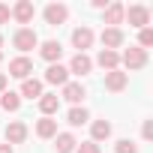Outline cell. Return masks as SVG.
I'll list each match as a JSON object with an SVG mask.
<instances>
[{"mask_svg":"<svg viewBox=\"0 0 153 153\" xmlns=\"http://www.w3.org/2000/svg\"><path fill=\"white\" fill-rule=\"evenodd\" d=\"M75 150H78V153H99V144H93V141H81Z\"/></svg>","mask_w":153,"mask_h":153,"instance_id":"26","label":"cell"},{"mask_svg":"<svg viewBox=\"0 0 153 153\" xmlns=\"http://www.w3.org/2000/svg\"><path fill=\"white\" fill-rule=\"evenodd\" d=\"M24 138H27V126H24L21 120H15V123L6 126V141H9V147H12V144H21Z\"/></svg>","mask_w":153,"mask_h":153,"instance_id":"11","label":"cell"},{"mask_svg":"<svg viewBox=\"0 0 153 153\" xmlns=\"http://www.w3.org/2000/svg\"><path fill=\"white\" fill-rule=\"evenodd\" d=\"M96 63H99L102 69H108V72H111V69H117V63H120V54H117V51H108V48H102V51H99V57H96Z\"/></svg>","mask_w":153,"mask_h":153,"instance_id":"16","label":"cell"},{"mask_svg":"<svg viewBox=\"0 0 153 153\" xmlns=\"http://www.w3.org/2000/svg\"><path fill=\"white\" fill-rule=\"evenodd\" d=\"M48 63H57L60 60V54H63V45L60 42H54V39H48V42H42V51H39Z\"/></svg>","mask_w":153,"mask_h":153,"instance_id":"14","label":"cell"},{"mask_svg":"<svg viewBox=\"0 0 153 153\" xmlns=\"http://www.w3.org/2000/svg\"><path fill=\"white\" fill-rule=\"evenodd\" d=\"M126 84H129V75H126V72H120V69H111V72H105V87H108L111 93H120Z\"/></svg>","mask_w":153,"mask_h":153,"instance_id":"6","label":"cell"},{"mask_svg":"<svg viewBox=\"0 0 153 153\" xmlns=\"http://www.w3.org/2000/svg\"><path fill=\"white\" fill-rule=\"evenodd\" d=\"M87 117H90V114H87V108H78V105H75V108L66 114V123H69V126H84V123H87Z\"/></svg>","mask_w":153,"mask_h":153,"instance_id":"22","label":"cell"},{"mask_svg":"<svg viewBox=\"0 0 153 153\" xmlns=\"http://www.w3.org/2000/svg\"><path fill=\"white\" fill-rule=\"evenodd\" d=\"M66 18H69V9H66L63 3H48V6H45V21H48L51 27L63 24Z\"/></svg>","mask_w":153,"mask_h":153,"instance_id":"5","label":"cell"},{"mask_svg":"<svg viewBox=\"0 0 153 153\" xmlns=\"http://www.w3.org/2000/svg\"><path fill=\"white\" fill-rule=\"evenodd\" d=\"M39 108H42L45 117H51V114L60 108V96H57V93H42V96H39Z\"/></svg>","mask_w":153,"mask_h":153,"instance_id":"15","label":"cell"},{"mask_svg":"<svg viewBox=\"0 0 153 153\" xmlns=\"http://www.w3.org/2000/svg\"><path fill=\"white\" fill-rule=\"evenodd\" d=\"M141 135H144L147 141L153 138V120H144V126H141Z\"/></svg>","mask_w":153,"mask_h":153,"instance_id":"27","label":"cell"},{"mask_svg":"<svg viewBox=\"0 0 153 153\" xmlns=\"http://www.w3.org/2000/svg\"><path fill=\"white\" fill-rule=\"evenodd\" d=\"M45 81H48V84H60V87H63V84L69 81V69H66V66H60V63H51V66H48V72H45Z\"/></svg>","mask_w":153,"mask_h":153,"instance_id":"9","label":"cell"},{"mask_svg":"<svg viewBox=\"0 0 153 153\" xmlns=\"http://www.w3.org/2000/svg\"><path fill=\"white\" fill-rule=\"evenodd\" d=\"M21 96H27V99H39V96H42V81L27 78V81L21 84Z\"/></svg>","mask_w":153,"mask_h":153,"instance_id":"18","label":"cell"},{"mask_svg":"<svg viewBox=\"0 0 153 153\" xmlns=\"http://www.w3.org/2000/svg\"><path fill=\"white\" fill-rule=\"evenodd\" d=\"M0 108H6V111H18L21 108V96L6 90V93H0Z\"/></svg>","mask_w":153,"mask_h":153,"instance_id":"19","label":"cell"},{"mask_svg":"<svg viewBox=\"0 0 153 153\" xmlns=\"http://www.w3.org/2000/svg\"><path fill=\"white\" fill-rule=\"evenodd\" d=\"M30 72H33V60H27V57H15V60L9 63V75H12V78L27 81V78H30Z\"/></svg>","mask_w":153,"mask_h":153,"instance_id":"3","label":"cell"},{"mask_svg":"<svg viewBox=\"0 0 153 153\" xmlns=\"http://www.w3.org/2000/svg\"><path fill=\"white\" fill-rule=\"evenodd\" d=\"M123 15L129 18L132 27H141V30H144V27L150 24V9H147V6H129V9H123Z\"/></svg>","mask_w":153,"mask_h":153,"instance_id":"2","label":"cell"},{"mask_svg":"<svg viewBox=\"0 0 153 153\" xmlns=\"http://www.w3.org/2000/svg\"><path fill=\"white\" fill-rule=\"evenodd\" d=\"M9 12H12V18H15L18 24H30V21H33V12H36V9H33V3H30V0H18V3H15V6L9 9Z\"/></svg>","mask_w":153,"mask_h":153,"instance_id":"4","label":"cell"},{"mask_svg":"<svg viewBox=\"0 0 153 153\" xmlns=\"http://www.w3.org/2000/svg\"><path fill=\"white\" fill-rule=\"evenodd\" d=\"M0 153H12V147L9 144H0Z\"/></svg>","mask_w":153,"mask_h":153,"instance_id":"30","label":"cell"},{"mask_svg":"<svg viewBox=\"0 0 153 153\" xmlns=\"http://www.w3.org/2000/svg\"><path fill=\"white\" fill-rule=\"evenodd\" d=\"M9 15H12V12H9V6H6V3H0V24H6V21H9Z\"/></svg>","mask_w":153,"mask_h":153,"instance_id":"28","label":"cell"},{"mask_svg":"<svg viewBox=\"0 0 153 153\" xmlns=\"http://www.w3.org/2000/svg\"><path fill=\"white\" fill-rule=\"evenodd\" d=\"M147 63V51L144 48H126V54H123V66L126 69H141Z\"/></svg>","mask_w":153,"mask_h":153,"instance_id":"7","label":"cell"},{"mask_svg":"<svg viewBox=\"0 0 153 153\" xmlns=\"http://www.w3.org/2000/svg\"><path fill=\"white\" fill-rule=\"evenodd\" d=\"M90 132H93V144H96V141H105V138L111 135V123H108V120H96V123L90 126Z\"/></svg>","mask_w":153,"mask_h":153,"instance_id":"21","label":"cell"},{"mask_svg":"<svg viewBox=\"0 0 153 153\" xmlns=\"http://www.w3.org/2000/svg\"><path fill=\"white\" fill-rule=\"evenodd\" d=\"M0 48H3V36H0Z\"/></svg>","mask_w":153,"mask_h":153,"instance_id":"31","label":"cell"},{"mask_svg":"<svg viewBox=\"0 0 153 153\" xmlns=\"http://www.w3.org/2000/svg\"><path fill=\"white\" fill-rule=\"evenodd\" d=\"M117 153H138V147H135V141L123 138V141H117Z\"/></svg>","mask_w":153,"mask_h":153,"instance_id":"24","label":"cell"},{"mask_svg":"<svg viewBox=\"0 0 153 153\" xmlns=\"http://www.w3.org/2000/svg\"><path fill=\"white\" fill-rule=\"evenodd\" d=\"M0 93H6V75H0Z\"/></svg>","mask_w":153,"mask_h":153,"instance_id":"29","label":"cell"},{"mask_svg":"<svg viewBox=\"0 0 153 153\" xmlns=\"http://www.w3.org/2000/svg\"><path fill=\"white\" fill-rule=\"evenodd\" d=\"M12 45H15L18 51H30V48H36V45H39V36H36V30H33V27H21V30L12 36Z\"/></svg>","mask_w":153,"mask_h":153,"instance_id":"1","label":"cell"},{"mask_svg":"<svg viewBox=\"0 0 153 153\" xmlns=\"http://www.w3.org/2000/svg\"><path fill=\"white\" fill-rule=\"evenodd\" d=\"M84 96H87V90H84L81 84H75V81H66V84H63V99H69L72 105H78Z\"/></svg>","mask_w":153,"mask_h":153,"instance_id":"12","label":"cell"},{"mask_svg":"<svg viewBox=\"0 0 153 153\" xmlns=\"http://www.w3.org/2000/svg\"><path fill=\"white\" fill-rule=\"evenodd\" d=\"M120 21H123V6L120 3H111L105 9V24H120Z\"/></svg>","mask_w":153,"mask_h":153,"instance_id":"23","label":"cell"},{"mask_svg":"<svg viewBox=\"0 0 153 153\" xmlns=\"http://www.w3.org/2000/svg\"><path fill=\"white\" fill-rule=\"evenodd\" d=\"M138 42H141V48H150V45H153V30H150V27H144V30H141V36H138Z\"/></svg>","mask_w":153,"mask_h":153,"instance_id":"25","label":"cell"},{"mask_svg":"<svg viewBox=\"0 0 153 153\" xmlns=\"http://www.w3.org/2000/svg\"><path fill=\"white\" fill-rule=\"evenodd\" d=\"M54 147H57V153H72L75 147H78V141H75V138H72L69 132H60V135H57V144H54Z\"/></svg>","mask_w":153,"mask_h":153,"instance_id":"20","label":"cell"},{"mask_svg":"<svg viewBox=\"0 0 153 153\" xmlns=\"http://www.w3.org/2000/svg\"><path fill=\"white\" fill-rule=\"evenodd\" d=\"M102 45H105L108 51L120 48V45H123V30H120V27H105V30H102Z\"/></svg>","mask_w":153,"mask_h":153,"instance_id":"10","label":"cell"},{"mask_svg":"<svg viewBox=\"0 0 153 153\" xmlns=\"http://www.w3.org/2000/svg\"><path fill=\"white\" fill-rule=\"evenodd\" d=\"M36 135H39V138H54V135H57V120L42 117V120L36 123Z\"/></svg>","mask_w":153,"mask_h":153,"instance_id":"17","label":"cell"},{"mask_svg":"<svg viewBox=\"0 0 153 153\" xmlns=\"http://www.w3.org/2000/svg\"><path fill=\"white\" fill-rule=\"evenodd\" d=\"M72 45L78 48V54H84V48L93 45V30H90V27H78V30H72Z\"/></svg>","mask_w":153,"mask_h":153,"instance_id":"8","label":"cell"},{"mask_svg":"<svg viewBox=\"0 0 153 153\" xmlns=\"http://www.w3.org/2000/svg\"><path fill=\"white\" fill-rule=\"evenodd\" d=\"M90 69H93V60L87 54H75L72 63H69V72H75V75H87Z\"/></svg>","mask_w":153,"mask_h":153,"instance_id":"13","label":"cell"}]
</instances>
